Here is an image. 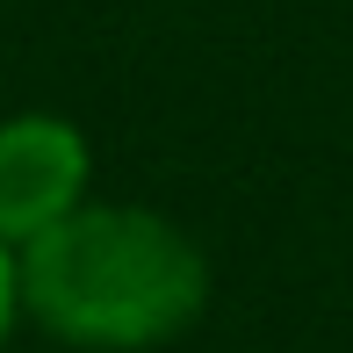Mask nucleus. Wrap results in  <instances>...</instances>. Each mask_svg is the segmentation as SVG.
<instances>
[{
  "label": "nucleus",
  "instance_id": "nucleus-1",
  "mask_svg": "<svg viewBox=\"0 0 353 353\" xmlns=\"http://www.w3.org/2000/svg\"><path fill=\"white\" fill-rule=\"evenodd\" d=\"M22 317L87 353H137L188 332L210 296L195 238L152 210L79 202L51 231L14 245Z\"/></svg>",
  "mask_w": 353,
  "mask_h": 353
},
{
  "label": "nucleus",
  "instance_id": "nucleus-2",
  "mask_svg": "<svg viewBox=\"0 0 353 353\" xmlns=\"http://www.w3.org/2000/svg\"><path fill=\"white\" fill-rule=\"evenodd\" d=\"M94 152L65 116H8L0 123V245H29L87 202Z\"/></svg>",
  "mask_w": 353,
  "mask_h": 353
},
{
  "label": "nucleus",
  "instance_id": "nucleus-3",
  "mask_svg": "<svg viewBox=\"0 0 353 353\" xmlns=\"http://www.w3.org/2000/svg\"><path fill=\"white\" fill-rule=\"evenodd\" d=\"M14 317H22V288H14V245H0V346H8Z\"/></svg>",
  "mask_w": 353,
  "mask_h": 353
}]
</instances>
